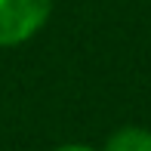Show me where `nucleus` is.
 <instances>
[{
	"label": "nucleus",
	"instance_id": "1",
	"mask_svg": "<svg viewBox=\"0 0 151 151\" xmlns=\"http://www.w3.org/2000/svg\"><path fill=\"white\" fill-rule=\"evenodd\" d=\"M52 0H0V46H19L46 25Z\"/></svg>",
	"mask_w": 151,
	"mask_h": 151
},
{
	"label": "nucleus",
	"instance_id": "2",
	"mask_svg": "<svg viewBox=\"0 0 151 151\" xmlns=\"http://www.w3.org/2000/svg\"><path fill=\"white\" fill-rule=\"evenodd\" d=\"M105 151H151V129L123 123L105 139Z\"/></svg>",
	"mask_w": 151,
	"mask_h": 151
},
{
	"label": "nucleus",
	"instance_id": "3",
	"mask_svg": "<svg viewBox=\"0 0 151 151\" xmlns=\"http://www.w3.org/2000/svg\"><path fill=\"white\" fill-rule=\"evenodd\" d=\"M56 151H96L93 145H83V142H68V145H59Z\"/></svg>",
	"mask_w": 151,
	"mask_h": 151
}]
</instances>
